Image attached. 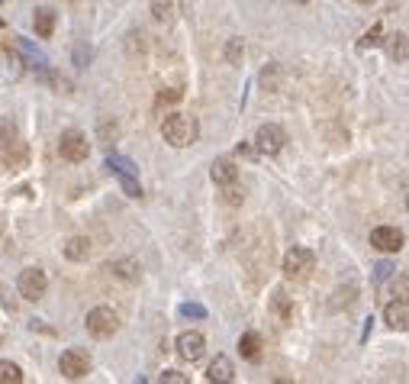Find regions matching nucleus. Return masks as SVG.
Here are the masks:
<instances>
[{"mask_svg":"<svg viewBox=\"0 0 409 384\" xmlns=\"http://www.w3.org/2000/svg\"><path fill=\"white\" fill-rule=\"evenodd\" d=\"M161 136H165V142L174 146V149H187V146L197 142L200 126H197V120L187 117V113H171V117H165V123H161Z\"/></svg>","mask_w":409,"mask_h":384,"instance_id":"1","label":"nucleus"},{"mask_svg":"<svg viewBox=\"0 0 409 384\" xmlns=\"http://www.w3.org/2000/svg\"><path fill=\"white\" fill-rule=\"evenodd\" d=\"M106 168L119 178V184H123V191H126L129 197H139V194H142L139 168H136V161L132 159H126V155H106Z\"/></svg>","mask_w":409,"mask_h":384,"instance_id":"2","label":"nucleus"},{"mask_svg":"<svg viewBox=\"0 0 409 384\" xmlns=\"http://www.w3.org/2000/svg\"><path fill=\"white\" fill-rule=\"evenodd\" d=\"M116 330H119V317L110 307H94L87 313V332L94 339H110Z\"/></svg>","mask_w":409,"mask_h":384,"instance_id":"3","label":"nucleus"},{"mask_svg":"<svg viewBox=\"0 0 409 384\" xmlns=\"http://www.w3.org/2000/svg\"><path fill=\"white\" fill-rule=\"evenodd\" d=\"M58 372H62V378H68V381H81V378H87V372H91V355H87L84 349H68V352H62V359H58Z\"/></svg>","mask_w":409,"mask_h":384,"instance_id":"4","label":"nucleus"},{"mask_svg":"<svg viewBox=\"0 0 409 384\" xmlns=\"http://www.w3.org/2000/svg\"><path fill=\"white\" fill-rule=\"evenodd\" d=\"M45 288H49V278H45L43 268H26V271H20V278H16V291H20V297H26V300L45 297Z\"/></svg>","mask_w":409,"mask_h":384,"instance_id":"5","label":"nucleus"},{"mask_svg":"<svg viewBox=\"0 0 409 384\" xmlns=\"http://www.w3.org/2000/svg\"><path fill=\"white\" fill-rule=\"evenodd\" d=\"M58 152H62V159H68V161H84L87 155H91V142H87L84 133L68 129V133H62V139H58Z\"/></svg>","mask_w":409,"mask_h":384,"instance_id":"6","label":"nucleus"},{"mask_svg":"<svg viewBox=\"0 0 409 384\" xmlns=\"http://www.w3.org/2000/svg\"><path fill=\"white\" fill-rule=\"evenodd\" d=\"M283 142H287V133L277 123H264L255 133V149L261 152V155H277L283 149Z\"/></svg>","mask_w":409,"mask_h":384,"instance_id":"7","label":"nucleus"},{"mask_svg":"<svg viewBox=\"0 0 409 384\" xmlns=\"http://www.w3.org/2000/svg\"><path fill=\"white\" fill-rule=\"evenodd\" d=\"M403 242H406V236L397 226H377V229H371V246L380 249V252H399Z\"/></svg>","mask_w":409,"mask_h":384,"instance_id":"8","label":"nucleus"},{"mask_svg":"<svg viewBox=\"0 0 409 384\" xmlns=\"http://www.w3.org/2000/svg\"><path fill=\"white\" fill-rule=\"evenodd\" d=\"M313 268V252L303 246H294L287 256H283V275L287 278H300Z\"/></svg>","mask_w":409,"mask_h":384,"instance_id":"9","label":"nucleus"},{"mask_svg":"<svg viewBox=\"0 0 409 384\" xmlns=\"http://www.w3.org/2000/svg\"><path fill=\"white\" fill-rule=\"evenodd\" d=\"M203 349H207V339L200 336V332L187 330L178 336V355L184 359V362H197L200 355H203Z\"/></svg>","mask_w":409,"mask_h":384,"instance_id":"10","label":"nucleus"},{"mask_svg":"<svg viewBox=\"0 0 409 384\" xmlns=\"http://www.w3.org/2000/svg\"><path fill=\"white\" fill-rule=\"evenodd\" d=\"M384 320H387L390 330L406 332V330H409V307H406V300H403V297L390 300L387 310H384Z\"/></svg>","mask_w":409,"mask_h":384,"instance_id":"11","label":"nucleus"},{"mask_svg":"<svg viewBox=\"0 0 409 384\" xmlns=\"http://www.w3.org/2000/svg\"><path fill=\"white\" fill-rule=\"evenodd\" d=\"M207 378H210L213 384H229L232 378H235V368H232L229 355H216L210 365V372H207Z\"/></svg>","mask_w":409,"mask_h":384,"instance_id":"12","label":"nucleus"},{"mask_svg":"<svg viewBox=\"0 0 409 384\" xmlns=\"http://www.w3.org/2000/svg\"><path fill=\"white\" fill-rule=\"evenodd\" d=\"M178 13H180V0H152V16L158 23L171 26V23L178 20Z\"/></svg>","mask_w":409,"mask_h":384,"instance_id":"13","label":"nucleus"},{"mask_svg":"<svg viewBox=\"0 0 409 384\" xmlns=\"http://www.w3.org/2000/svg\"><path fill=\"white\" fill-rule=\"evenodd\" d=\"M210 174H213V181H216V184L239 181V168H235V161H229V159H216V161H213Z\"/></svg>","mask_w":409,"mask_h":384,"instance_id":"14","label":"nucleus"},{"mask_svg":"<svg viewBox=\"0 0 409 384\" xmlns=\"http://www.w3.org/2000/svg\"><path fill=\"white\" fill-rule=\"evenodd\" d=\"M87 256H91V239H87V236H71V239L65 242V258L87 262Z\"/></svg>","mask_w":409,"mask_h":384,"instance_id":"15","label":"nucleus"},{"mask_svg":"<svg viewBox=\"0 0 409 384\" xmlns=\"http://www.w3.org/2000/svg\"><path fill=\"white\" fill-rule=\"evenodd\" d=\"M239 352H242V359L258 362V359H261V336H258V332H242L239 336Z\"/></svg>","mask_w":409,"mask_h":384,"instance_id":"16","label":"nucleus"},{"mask_svg":"<svg viewBox=\"0 0 409 384\" xmlns=\"http://www.w3.org/2000/svg\"><path fill=\"white\" fill-rule=\"evenodd\" d=\"M32 26H36V32L43 36V39H49L55 32V13L52 10H36V16H32Z\"/></svg>","mask_w":409,"mask_h":384,"instance_id":"17","label":"nucleus"},{"mask_svg":"<svg viewBox=\"0 0 409 384\" xmlns=\"http://www.w3.org/2000/svg\"><path fill=\"white\" fill-rule=\"evenodd\" d=\"M110 271H116L119 278H126V281H139V262H132V258H116L113 265H110Z\"/></svg>","mask_w":409,"mask_h":384,"instance_id":"18","label":"nucleus"},{"mask_svg":"<svg viewBox=\"0 0 409 384\" xmlns=\"http://www.w3.org/2000/svg\"><path fill=\"white\" fill-rule=\"evenodd\" d=\"M13 146H20V136H16V126L0 120V152H10Z\"/></svg>","mask_w":409,"mask_h":384,"instance_id":"19","label":"nucleus"},{"mask_svg":"<svg viewBox=\"0 0 409 384\" xmlns=\"http://www.w3.org/2000/svg\"><path fill=\"white\" fill-rule=\"evenodd\" d=\"M20 381H23L20 365H13V362H0V384H20Z\"/></svg>","mask_w":409,"mask_h":384,"instance_id":"20","label":"nucleus"},{"mask_svg":"<svg viewBox=\"0 0 409 384\" xmlns=\"http://www.w3.org/2000/svg\"><path fill=\"white\" fill-rule=\"evenodd\" d=\"M390 55H393L397 62H406V32H397V36H393V43H390Z\"/></svg>","mask_w":409,"mask_h":384,"instance_id":"21","label":"nucleus"},{"mask_svg":"<svg viewBox=\"0 0 409 384\" xmlns=\"http://www.w3.org/2000/svg\"><path fill=\"white\" fill-rule=\"evenodd\" d=\"M180 317H187V320H203L207 317V307L203 304H180Z\"/></svg>","mask_w":409,"mask_h":384,"instance_id":"22","label":"nucleus"},{"mask_svg":"<svg viewBox=\"0 0 409 384\" xmlns=\"http://www.w3.org/2000/svg\"><path fill=\"white\" fill-rule=\"evenodd\" d=\"M16 43H20V49H23V52L30 55V62L36 65V68H45V65H49V62H45V55L39 52V49H32V45L26 43V39H16Z\"/></svg>","mask_w":409,"mask_h":384,"instance_id":"23","label":"nucleus"},{"mask_svg":"<svg viewBox=\"0 0 409 384\" xmlns=\"http://www.w3.org/2000/svg\"><path fill=\"white\" fill-rule=\"evenodd\" d=\"M274 307L281 310L283 320H294V307L287 304V294H281V291H277V294H274Z\"/></svg>","mask_w":409,"mask_h":384,"instance_id":"24","label":"nucleus"},{"mask_svg":"<svg viewBox=\"0 0 409 384\" xmlns=\"http://www.w3.org/2000/svg\"><path fill=\"white\" fill-rule=\"evenodd\" d=\"M380 32H384V30H380V23H377V26H374L371 32H364V39H361L358 45H361V49H371V45H377V43H380Z\"/></svg>","mask_w":409,"mask_h":384,"instance_id":"25","label":"nucleus"},{"mask_svg":"<svg viewBox=\"0 0 409 384\" xmlns=\"http://www.w3.org/2000/svg\"><path fill=\"white\" fill-rule=\"evenodd\" d=\"M222 188H226V203L239 207V203H242V194H239V188H235V181H232V184H222Z\"/></svg>","mask_w":409,"mask_h":384,"instance_id":"26","label":"nucleus"},{"mask_svg":"<svg viewBox=\"0 0 409 384\" xmlns=\"http://www.w3.org/2000/svg\"><path fill=\"white\" fill-rule=\"evenodd\" d=\"M161 381H165V384H187L190 378H187V374H180V372H165V374H161Z\"/></svg>","mask_w":409,"mask_h":384,"instance_id":"27","label":"nucleus"},{"mask_svg":"<svg viewBox=\"0 0 409 384\" xmlns=\"http://www.w3.org/2000/svg\"><path fill=\"white\" fill-rule=\"evenodd\" d=\"M374 271H377V275H374V278H377V281H387V278L393 275V265H390V262H380V265L374 268Z\"/></svg>","mask_w":409,"mask_h":384,"instance_id":"28","label":"nucleus"},{"mask_svg":"<svg viewBox=\"0 0 409 384\" xmlns=\"http://www.w3.org/2000/svg\"><path fill=\"white\" fill-rule=\"evenodd\" d=\"M74 55H78V65L91 62V49H84V45H78V49H74Z\"/></svg>","mask_w":409,"mask_h":384,"instance_id":"29","label":"nucleus"},{"mask_svg":"<svg viewBox=\"0 0 409 384\" xmlns=\"http://www.w3.org/2000/svg\"><path fill=\"white\" fill-rule=\"evenodd\" d=\"M158 100H161V104H165V100H180V87H171L168 94L161 91V94H158Z\"/></svg>","mask_w":409,"mask_h":384,"instance_id":"30","label":"nucleus"},{"mask_svg":"<svg viewBox=\"0 0 409 384\" xmlns=\"http://www.w3.org/2000/svg\"><path fill=\"white\" fill-rule=\"evenodd\" d=\"M239 52H242L239 39H232V43H229V62H235V58H239Z\"/></svg>","mask_w":409,"mask_h":384,"instance_id":"31","label":"nucleus"},{"mask_svg":"<svg viewBox=\"0 0 409 384\" xmlns=\"http://www.w3.org/2000/svg\"><path fill=\"white\" fill-rule=\"evenodd\" d=\"M300 3H306V0H300Z\"/></svg>","mask_w":409,"mask_h":384,"instance_id":"32","label":"nucleus"},{"mask_svg":"<svg viewBox=\"0 0 409 384\" xmlns=\"http://www.w3.org/2000/svg\"><path fill=\"white\" fill-rule=\"evenodd\" d=\"M0 26H3V20H0Z\"/></svg>","mask_w":409,"mask_h":384,"instance_id":"33","label":"nucleus"},{"mask_svg":"<svg viewBox=\"0 0 409 384\" xmlns=\"http://www.w3.org/2000/svg\"><path fill=\"white\" fill-rule=\"evenodd\" d=\"M361 3H367V0H361Z\"/></svg>","mask_w":409,"mask_h":384,"instance_id":"34","label":"nucleus"}]
</instances>
